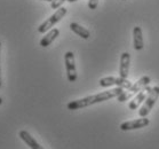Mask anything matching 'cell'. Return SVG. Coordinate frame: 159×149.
<instances>
[{
	"label": "cell",
	"mask_w": 159,
	"mask_h": 149,
	"mask_svg": "<svg viewBox=\"0 0 159 149\" xmlns=\"http://www.w3.org/2000/svg\"><path fill=\"white\" fill-rule=\"evenodd\" d=\"M123 92H124V88L121 87L112 88V90L101 92V93H98V94L89 95V96H86V98L79 99V100H76V101H71L66 105V107H68L69 110H78V109H81V108L89 107L92 105H95V103H100V102L107 101V100H110V99L117 98Z\"/></svg>",
	"instance_id": "cell-1"
},
{
	"label": "cell",
	"mask_w": 159,
	"mask_h": 149,
	"mask_svg": "<svg viewBox=\"0 0 159 149\" xmlns=\"http://www.w3.org/2000/svg\"><path fill=\"white\" fill-rule=\"evenodd\" d=\"M151 79H150V77L148 76H143L142 78L138 80V81H135V83L130 86L129 88H127L126 91H124L119 96H117V100L119 102H125L127 101L130 96H133V95L138 94L139 92L142 91L145 86H148L149 84H150Z\"/></svg>",
	"instance_id": "cell-2"
},
{
	"label": "cell",
	"mask_w": 159,
	"mask_h": 149,
	"mask_svg": "<svg viewBox=\"0 0 159 149\" xmlns=\"http://www.w3.org/2000/svg\"><path fill=\"white\" fill-rule=\"evenodd\" d=\"M66 12H68V9H66V8H64V7L58 8L57 11L55 12L51 17L47 18L45 22L40 24L39 28H38V32H39V33H46L48 30L53 29V26H54L57 22H60L62 18L66 15Z\"/></svg>",
	"instance_id": "cell-3"
},
{
	"label": "cell",
	"mask_w": 159,
	"mask_h": 149,
	"mask_svg": "<svg viewBox=\"0 0 159 149\" xmlns=\"http://www.w3.org/2000/svg\"><path fill=\"white\" fill-rule=\"evenodd\" d=\"M159 98V86H155V87L151 88L150 93L148 94L147 99H145L144 103L142 105L140 110H139V115L140 117H147L149 115V113L151 111L152 107L155 105L156 101L158 100Z\"/></svg>",
	"instance_id": "cell-4"
},
{
	"label": "cell",
	"mask_w": 159,
	"mask_h": 149,
	"mask_svg": "<svg viewBox=\"0 0 159 149\" xmlns=\"http://www.w3.org/2000/svg\"><path fill=\"white\" fill-rule=\"evenodd\" d=\"M113 85L124 88V90H127L133 84L130 83L128 79H125V78H121V77H104V78L100 79V86L101 87H110V86H113Z\"/></svg>",
	"instance_id": "cell-5"
},
{
	"label": "cell",
	"mask_w": 159,
	"mask_h": 149,
	"mask_svg": "<svg viewBox=\"0 0 159 149\" xmlns=\"http://www.w3.org/2000/svg\"><path fill=\"white\" fill-rule=\"evenodd\" d=\"M65 68H66V76L68 80L73 83L77 80V70H76V61H75V54L72 52H66L64 55Z\"/></svg>",
	"instance_id": "cell-6"
},
{
	"label": "cell",
	"mask_w": 159,
	"mask_h": 149,
	"mask_svg": "<svg viewBox=\"0 0 159 149\" xmlns=\"http://www.w3.org/2000/svg\"><path fill=\"white\" fill-rule=\"evenodd\" d=\"M150 120L147 117H141L139 119H133L128 120V122H124L123 124H120V130L121 131H130V130H138V128H142V127L148 126Z\"/></svg>",
	"instance_id": "cell-7"
},
{
	"label": "cell",
	"mask_w": 159,
	"mask_h": 149,
	"mask_svg": "<svg viewBox=\"0 0 159 149\" xmlns=\"http://www.w3.org/2000/svg\"><path fill=\"white\" fill-rule=\"evenodd\" d=\"M150 91H151V87H149L148 86H145L142 91H140L138 93V95L135 96V98L132 100V101L129 102V105H128V108H129L130 110H136L140 107V105H141L142 102L145 101V99H147V96H148V94L150 93Z\"/></svg>",
	"instance_id": "cell-8"
},
{
	"label": "cell",
	"mask_w": 159,
	"mask_h": 149,
	"mask_svg": "<svg viewBox=\"0 0 159 149\" xmlns=\"http://www.w3.org/2000/svg\"><path fill=\"white\" fill-rule=\"evenodd\" d=\"M129 64H130V55L127 52H124L120 56V67H119V77L127 79L129 75Z\"/></svg>",
	"instance_id": "cell-9"
},
{
	"label": "cell",
	"mask_w": 159,
	"mask_h": 149,
	"mask_svg": "<svg viewBox=\"0 0 159 149\" xmlns=\"http://www.w3.org/2000/svg\"><path fill=\"white\" fill-rule=\"evenodd\" d=\"M18 135H20V138L25 142L26 145H28V147H30L31 149H45L43 147H41V146H40L39 143L36 141V139L33 138L32 135L30 134L28 131H25V130H22V131H20Z\"/></svg>",
	"instance_id": "cell-10"
},
{
	"label": "cell",
	"mask_w": 159,
	"mask_h": 149,
	"mask_svg": "<svg viewBox=\"0 0 159 149\" xmlns=\"http://www.w3.org/2000/svg\"><path fill=\"white\" fill-rule=\"evenodd\" d=\"M133 44H134V48H135L136 51H141V49H143V47H144L142 29L140 26H135L133 29Z\"/></svg>",
	"instance_id": "cell-11"
},
{
	"label": "cell",
	"mask_w": 159,
	"mask_h": 149,
	"mask_svg": "<svg viewBox=\"0 0 159 149\" xmlns=\"http://www.w3.org/2000/svg\"><path fill=\"white\" fill-rule=\"evenodd\" d=\"M58 35H60V30L58 29H56V28L51 29L46 35H45V37H43V39L40 40V46H41V47H48V46L57 38Z\"/></svg>",
	"instance_id": "cell-12"
},
{
	"label": "cell",
	"mask_w": 159,
	"mask_h": 149,
	"mask_svg": "<svg viewBox=\"0 0 159 149\" xmlns=\"http://www.w3.org/2000/svg\"><path fill=\"white\" fill-rule=\"evenodd\" d=\"M70 29L72 30L76 35L81 37L83 39H88V38L90 37L89 31H88L86 28H84V26H81L80 24H78V23H76V22H72L71 24H70Z\"/></svg>",
	"instance_id": "cell-13"
},
{
	"label": "cell",
	"mask_w": 159,
	"mask_h": 149,
	"mask_svg": "<svg viewBox=\"0 0 159 149\" xmlns=\"http://www.w3.org/2000/svg\"><path fill=\"white\" fill-rule=\"evenodd\" d=\"M64 1H66V0H53V1L51 2L52 8H54V9L61 8V5L64 4Z\"/></svg>",
	"instance_id": "cell-14"
},
{
	"label": "cell",
	"mask_w": 159,
	"mask_h": 149,
	"mask_svg": "<svg viewBox=\"0 0 159 149\" xmlns=\"http://www.w3.org/2000/svg\"><path fill=\"white\" fill-rule=\"evenodd\" d=\"M98 0H89L88 1V7L90 9H95V8L98 7Z\"/></svg>",
	"instance_id": "cell-15"
},
{
	"label": "cell",
	"mask_w": 159,
	"mask_h": 149,
	"mask_svg": "<svg viewBox=\"0 0 159 149\" xmlns=\"http://www.w3.org/2000/svg\"><path fill=\"white\" fill-rule=\"evenodd\" d=\"M0 52H1V43H0ZM0 87H1V68H0Z\"/></svg>",
	"instance_id": "cell-16"
},
{
	"label": "cell",
	"mask_w": 159,
	"mask_h": 149,
	"mask_svg": "<svg viewBox=\"0 0 159 149\" xmlns=\"http://www.w3.org/2000/svg\"><path fill=\"white\" fill-rule=\"evenodd\" d=\"M66 1H69V2H75V1H78V0H66Z\"/></svg>",
	"instance_id": "cell-17"
},
{
	"label": "cell",
	"mask_w": 159,
	"mask_h": 149,
	"mask_svg": "<svg viewBox=\"0 0 159 149\" xmlns=\"http://www.w3.org/2000/svg\"><path fill=\"white\" fill-rule=\"evenodd\" d=\"M1 103H2V99L0 98V105H1Z\"/></svg>",
	"instance_id": "cell-18"
},
{
	"label": "cell",
	"mask_w": 159,
	"mask_h": 149,
	"mask_svg": "<svg viewBox=\"0 0 159 149\" xmlns=\"http://www.w3.org/2000/svg\"><path fill=\"white\" fill-rule=\"evenodd\" d=\"M43 1H51V2H52V1H53V0H43Z\"/></svg>",
	"instance_id": "cell-19"
},
{
	"label": "cell",
	"mask_w": 159,
	"mask_h": 149,
	"mask_svg": "<svg viewBox=\"0 0 159 149\" xmlns=\"http://www.w3.org/2000/svg\"><path fill=\"white\" fill-rule=\"evenodd\" d=\"M124 1H125V0H124Z\"/></svg>",
	"instance_id": "cell-20"
}]
</instances>
